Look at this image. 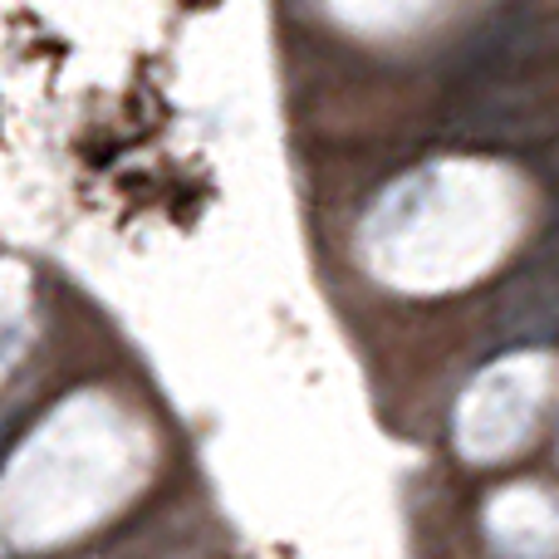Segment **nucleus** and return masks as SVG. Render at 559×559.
Here are the masks:
<instances>
[{"label": "nucleus", "instance_id": "nucleus-1", "mask_svg": "<svg viewBox=\"0 0 559 559\" xmlns=\"http://www.w3.org/2000/svg\"><path fill=\"white\" fill-rule=\"evenodd\" d=\"M153 462L143 423L104 393L59 403L0 472V540L49 550L79 540L138 496Z\"/></svg>", "mask_w": 559, "mask_h": 559}, {"label": "nucleus", "instance_id": "nucleus-5", "mask_svg": "<svg viewBox=\"0 0 559 559\" xmlns=\"http://www.w3.org/2000/svg\"><path fill=\"white\" fill-rule=\"evenodd\" d=\"M29 338V271L20 261H0V383L20 364Z\"/></svg>", "mask_w": 559, "mask_h": 559}, {"label": "nucleus", "instance_id": "nucleus-4", "mask_svg": "<svg viewBox=\"0 0 559 559\" xmlns=\"http://www.w3.org/2000/svg\"><path fill=\"white\" fill-rule=\"evenodd\" d=\"M486 535L511 559H555L559 555V501L540 486H506L486 506Z\"/></svg>", "mask_w": 559, "mask_h": 559}, {"label": "nucleus", "instance_id": "nucleus-2", "mask_svg": "<svg viewBox=\"0 0 559 559\" xmlns=\"http://www.w3.org/2000/svg\"><path fill=\"white\" fill-rule=\"evenodd\" d=\"M521 187L472 157L427 163L383 192L364 222V261L403 295H447L481 280L521 236Z\"/></svg>", "mask_w": 559, "mask_h": 559}, {"label": "nucleus", "instance_id": "nucleus-3", "mask_svg": "<svg viewBox=\"0 0 559 559\" xmlns=\"http://www.w3.org/2000/svg\"><path fill=\"white\" fill-rule=\"evenodd\" d=\"M555 364L545 354H511L481 368L456 403V447L466 462H506L531 442L550 397Z\"/></svg>", "mask_w": 559, "mask_h": 559}, {"label": "nucleus", "instance_id": "nucleus-6", "mask_svg": "<svg viewBox=\"0 0 559 559\" xmlns=\"http://www.w3.org/2000/svg\"><path fill=\"white\" fill-rule=\"evenodd\" d=\"M338 25L358 35H397V29L423 25L437 10V0H329Z\"/></svg>", "mask_w": 559, "mask_h": 559}]
</instances>
